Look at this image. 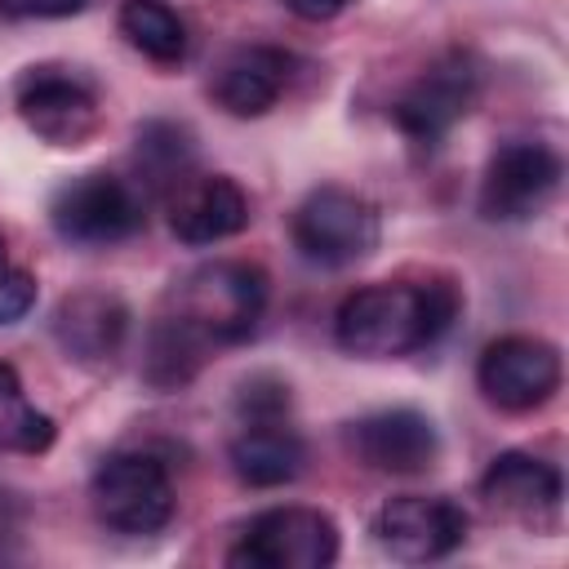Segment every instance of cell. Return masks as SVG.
<instances>
[{
    "mask_svg": "<svg viewBox=\"0 0 569 569\" xmlns=\"http://www.w3.org/2000/svg\"><path fill=\"white\" fill-rule=\"evenodd\" d=\"M36 307V280L22 267H4L0 271V325L22 320Z\"/></svg>",
    "mask_w": 569,
    "mask_h": 569,
    "instance_id": "obj_23",
    "label": "cell"
},
{
    "mask_svg": "<svg viewBox=\"0 0 569 569\" xmlns=\"http://www.w3.org/2000/svg\"><path fill=\"white\" fill-rule=\"evenodd\" d=\"M120 36L151 62L173 67L187 58V22L164 0H124L120 4Z\"/></svg>",
    "mask_w": 569,
    "mask_h": 569,
    "instance_id": "obj_20",
    "label": "cell"
},
{
    "mask_svg": "<svg viewBox=\"0 0 569 569\" xmlns=\"http://www.w3.org/2000/svg\"><path fill=\"white\" fill-rule=\"evenodd\" d=\"M458 289L436 284H365L342 298L333 316V338L342 351L365 360H387L436 342L458 320Z\"/></svg>",
    "mask_w": 569,
    "mask_h": 569,
    "instance_id": "obj_1",
    "label": "cell"
},
{
    "mask_svg": "<svg viewBox=\"0 0 569 569\" xmlns=\"http://www.w3.org/2000/svg\"><path fill=\"white\" fill-rule=\"evenodd\" d=\"M347 449L373 471L418 476L440 458V436L436 422L418 409H378L347 427Z\"/></svg>",
    "mask_w": 569,
    "mask_h": 569,
    "instance_id": "obj_13",
    "label": "cell"
},
{
    "mask_svg": "<svg viewBox=\"0 0 569 569\" xmlns=\"http://www.w3.org/2000/svg\"><path fill=\"white\" fill-rule=\"evenodd\" d=\"M9 267V249H4V236H0V271Z\"/></svg>",
    "mask_w": 569,
    "mask_h": 569,
    "instance_id": "obj_26",
    "label": "cell"
},
{
    "mask_svg": "<svg viewBox=\"0 0 569 569\" xmlns=\"http://www.w3.org/2000/svg\"><path fill=\"white\" fill-rule=\"evenodd\" d=\"M236 409H240L244 422H280L289 413V387L280 378H271V373H258V378H249L240 387Z\"/></svg>",
    "mask_w": 569,
    "mask_h": 569,
    "instance_id": "obj_22",
    "label": "cell"
},
{
    "mask_svg": "<svg viewBox=\"0 0 569 569\" xmlns=\"http://www.w3.org/2000/svg\"><path fill=\"white\" fill-rule=\"evenodd\" d=\"M89 502L116 533H160L173 520V480L151 453H111L89 480Z\"/></svg>",
    "mask_w": 569,
    "mask_h": 569,
    "instance_id": "obj_3",
    "label": "cell"
},
{
    "mask_svg": "<svg viewBox=\"0 0 569 569\" xmlns=\"http://www.w3.org/2000/svg\"><path fill=\"white\" fill-rule=\"evenodd\" d=\"M378 547L400 565H427L462 547L467 538V511L453 498H427V493H400L382 502L373 516Z\"/></svg>",
    "mask_w": 569,
    "mask_h": 569,
    "instance_id": "obj_11",
    "label": "cell"
},
{
    "mask_svg": "<svg viewBox=\"0 0 569 569\" xmlns=\"http://www.w3.org/2000/svg\"><path fill=\"white\" fill-rule=\"evenodd\" d=\"M129 333V307L102 289H76L53 311V338L76 365H107Z\"/></svg>",
    "mask_w": 569,
    "mask_h": 569,
    "instance_id": "obj_15",
    "label": "cell"
},
{
    "mask_svg": "<svg viewBox=\"0 0 569 569\" xmlns=\"http://www.w3.org/2000/svg\"><path fill=\"white\" fill-rule=\"evenodd\" d=\"M209 338L204 333H196L182 316H160L156 325H151V333H147V360H142V373H147V382L151 387H160V391H173V387H182V382H191L196 378V369L204 365V356H209Z\"/></svg>",
    "mask_w": 569,
    "mask_h": 569,
    "instance_id": "obj_18",
    "label": "cell"
},
{
    "mask_svg": "<svg viewBox=\"0 0 569 569\" xmlns=\"http://www.w3.org/2000/svg\"><path fill=\"white\" fill-rule=\"evenodd\" d=\"M267 307V271L253 262H204L173 289V316H182L213 347L244 342Z\"/></svg>",
    "mask_w": 569,
    "mask_h": 569,
    "instance_id": "obj_2",
    "label": "cell"
},
{
    "mask_svg": "<svg viewBox=\"0 0 569 569\" xmlns=\"http://www.w3.org/2000/svg\"><path fill=\"white\" fill-rule=\"evenodd\" d=\"M89 0H0V18H71Z\"/></svg>",
    "mask_w": 569,
    "mask_h": 569,
    "instance_id": "obj_24",
    "label": "cell"
},
{
    "mask_svg": "<svg viewBox=\"0 0 569 569\" xmlns=\"http://www.w3.org/2000/svg\"><path fill=\"white\" fill-rule=\"evenodd\" d=\"M133 164L142 173V182L151 191H178L191 169H196V142H191V129L173 124V120H147L138 124V138H133Z\"/></svg>",
    "mask_w": 569,
    "mask_h": 569,
    "instance_id": "obj_19",
    "label": "cell"
},
{
    "mask_svg": "<svg viewBox=\"0 0 569 569\" xmlns=\"http://www.w3.org/2000/svg\"><path fill=\"white\" fill-rule=\"evenodd\" d=\"M227 458H231V471L244 485L280 489V485L302 476L307 445H302V436L293 427H284V418L280 422H244V431L231 436Z\"/></svg>",
    "mask_w": 569,
    "mask_h": 569,
    "instance_id": "obj_17",
    "label": "cell"
},
{
    "mask_svg": "<svg viewBox=\"0 0 569 569\" xmlns=\"http://www.w3.org/2000/svg\"><path fill=\"white\" fill-rule=\"evenodd\" d=\"M53 445V418L40 413L13 365L0 360V453H44Z\"/></svg>",
    "mask_w": 569,
    "mask_h": 569,
    "instance_id": "obj_21",
    "label": "cell"
},
{
    "mask_svg": "<svg viewBox=\"0 0 569 569\" xmlns=\"http://www.w3.org/2000/svg\"><path fill=\"white\" fill-rule=\"evenodd\" d=\"M338 560V525L316 507H271L253 516L227 551L236 569H325Z\"/></svg>",
    "mask_w": 569,
    "mask_h": 569,
    "instance_id": "obj_5",
    "label": "cell"
},
{
    "mask_svg": "<svg viewBox=\"0 0 569 569\" xmlns=\"http://www.w3.org/2000/svg\"><path fill=\"white\" fill-rule=\"evenodd\" d=\"M565 164L542 142H507L489 156L480 178V213L489 222H525L551 204Z\"/></svg>",
    "mask_w": 569,
    "mask_h": 569,
    "instance_id": "obj_9",
    "label": "cell"
},
{
    "mask_svg": "<svg viewBox=\"0 0 569 569\" xmlns=\"http://www.w3.org/2000/svg\"><path fill=\"white\" fill-rule=\"evenodd\" d=\"M284 80H289V53L253 44V49L231 53V58L218 67V76H213V98H218L222 111L249 120V116H267V111L280 102Z\"/></svg>",
    "mask_w": 569,
    "mask_h": 569,
    "instance_id": "obj_16",
    "label": "cell"
},
{
    "mask_svg": "<svg viewBox=\"0 0 569 569\" xmlns=\"http://www.w3.org/2000/svg\"><path fill=\"white\" fill-rule=\"evenodd\" d=\"M382 240L378 209L347 187H316L293 213V244L316 267L365 262Z\"/></svg>",
    "mask_w": 569,
    "mask_h": 569,
    "instance_id": "obj_4",
    "label": "cell"
},
{
    "mask_svg": "<svg viewBox=\"0 0 569 569\" xmlns=\"http://www.w3.org/2000/svg\"><path fill=\"white\" fill-rule=\"evenodd\" d=\"M289 4V13H298L302 22H329V18H338L351 0H284Z\"/></svg>",
    "mask_w": 569,
    "mask_h": 569,
    "instance_id": "obj_25",
    "label": "cell"
},
{
    "mask_svg": "<svg viewBox=\"0 0 569 569\" xmlns=\"http://www.w3.org/2000/svg\"><path fill=\"white\" fill-rule=\"evenodd\" d=\"M476 382L489 405H498L507 413H529L560 391V351L533 333L493 338L480 351Z\"/></svg>",
    "mask_w": 569,
    "mask_h": 569,
    "instance_id": "obj_8",
    "label": "cell"
},
{
    "mask_svg": "<svg viewBox=\"0 0 569 569\" xmlns=\"http://www.w3.org/2000/svg\"><path fill=\"white\" fill-rule=\"evenodd\" d=\"M13 102L22 124L49 147H84L102 124L93 84L71 67H27Z\"/></svg>",
    "mask_w": 569,
    "mask_h": 569,
    "instance_id": "obj_7",
    "label": "cell"
},
{
    "mask_svg": "<svg viewBox=\"0 0 569 569\" xmlns=\"http://www.w3.org/2000/svg\"><path fill=\"white\" fill-rule=\"evenodd\" d=\"M169 227L182 244H218L249 227V196L227 173H191L169 191Z\"/></svg>",
    "mask_w": 569,
    "mask_h": 569,
    "instance_id": "obj_14",
    "label": "cell"
},
{
    "mask_svg": "<svg viewBox=\"0 0 569 569\" xmlns=\"http://www.w3.org/2000/svg\"><path fill=\"white\" fill-rule=\"evenodd\" d=\"M49 222L71 244H89V249L120 244L142 227V196L124 178L93 169V173H80L53 191Z\"/></svg>",
    "mask_w": 569,
    "mask_h": 569,
    "instance_id": "obj_6",
    "label": "cell"
},
{
    "mask_svg": "<svg viewBox=\"0 0 569 569\" xmlns=\"http://www.w3.org/2000/svg\"><path fill=\"white\" fill-rule=\"evenodd\" d=\"M480 498L502 520H516L525 529H556L565 480H560V471L547 458L507 449L480 476Z\"/></svg>",
    "mask_w": 569,
    "mask_h": 569,
    "instance_id": "obj_12",
    "label": "cell"
},
{
    "mask_svg": "<svg viewBox=\"0 0 569 569\" xmlns=\"http://www.w3.org/2000/svg\"><path fill=\"white\" fill-rule=\"evenodd\" d=\"M476 89H480V71L471 67V58L445 53L396 98L391 120L413 147H436L471 111Z\"/></svg>",
    "mask_w": 569,
    "mask_h": 569,
    "instance_id": "obj_10",
    "label": "cell"
}]
</instances>
